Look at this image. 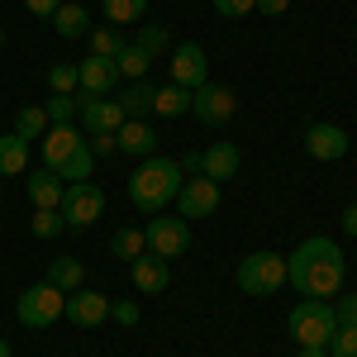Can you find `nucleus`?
<instances>
[{"instance_id": "423d86ee", "label": "nucleus", "mask_w": 357, "mask_h": 357, "mask_svg": "<svg viewBox=\"0 0 357 357\" xmlns=\"http://www.w3.org/2000/svg\"><path fill=\"white\" fill-rule=\"evenodd\" d=\"M62 220H67V229H91V224L105 215V191L96 186V181H77V186H67V195H62Z\"/></svg>"}, {"instance_id": "ddd939ff", "label": "nucleus", "mask_w": 357, "mask_h": 357, "mask_svg": "<svg viewBox=\"0 0 357 357\" xmlns=\"http://www.w3.org/2000/svg\"><path fill=\"white\" fill-rule=\"evenodd\" d=\"M67 319L77 324V329H96V324H105L110 319V296H100V291H72L67 296Z\"/></svg>"}, {"instance_id": "2f4dec72", "label": "nucleus", "mask_w": 357, "mask_h": 357, "mask_svg": "<svg viewBox=\"0 0 357 357\" xmlns=\"http://www.w3.org/2000/svg\"><path fill=\"white\" fill-rule=\"evenodd\" d=\"M29 229H33V238H57L67 229V220H62V210H33Z\"/></svg>"}, {"instance_id": "b1692460", "label": "nucleus", "mask_w": 357, "mask_h": 357, "mask_svg": "<svg viewBox=\"0 0 357 357\" xmlns=\"http://www.w3.org/2000/svg\"><path fill=\"white\" fill-rule=\"evenodd\" d=\"M48 281H53L57 291H82V281H86V267L77 262V257H53V267H48Z\"/></svg>"}, {"instance_id": "5701e85b", "label": "nucleus", "mask_w": 357, "mask_h": 357, "mask_svg": "<svg viewBox=\"0 0 357 357\" xmlns=\"http://www.w3.org/2000/svg\"><path fill=\"white\" fill-rule=\"evenodd\" d=\"M191 110V91L186 86H158V96H153V114H162V119H176V114Z\"/></svg>"}, {"instance_id": "f03ea898", "label": "nucleus", "mask_w": 357, "mask_h": 357, "mask_svg": "<svg viewBox=\"0 0 357 357\" xmlns=\"http://www.w3.org/2000/svg\"><path fill=\"white\" fill-rule=\"evenodd\" d=\"M181 162H172V158H143V167H138L134 176H129V200H134L143 215H162V205H172L176 200V191H181Z\"/></svg>"}, {"instance_id": "bb28decb", "label": "nucleus", "mask_w": 357, "mask_h": 357, "mask_svg": "<svg viewBox=\"0 0 357 357\" xmlns=\"http://www.w3.org/2000/svg\"><path fill=\"white\" fill-rule=\"evenodd\" d=\"M114 67H119V77H129V82H143L148 77V67H153V57L134 48V43H124V53L114 57Z\"/></svg>"}, {"instance_id": "dca6fc26", "label": "nucleus", "mask_w": 357, "mask_h": 357, "mask_svg": "<svg viewBox=\"0 0 357 357\" xmlns=\"http://www.w3.org/2000/svg\"><path fill=\"white\" fill-rule=\"evenodd\" d=\"M24 191H29V200H33V210H57L62 195H67V181L43 167V172H33V176L24 181Z\"/></svg>"}, {"instance_id": "aec40b11", "label": "nucleus", "mask_w": 357, "mask_h": 357, "mask_svg": "<svg viewBox=\"0 0 357 357\" xmlns=\"http://www.w3.org/2000/svg\"><path fill=\"white\" fill-rule=\"evenodd\" d=\"M29 167V138H20L15 129L0 134V176H20Z\"/></svg>"}, {"instance_id": "a18cd8bd", "label": "nucleus", "mask_w": 357, "mask_h": 357, "mask_svg": "<svg viewBox=\"0 0 357 357\" xmlns=\"http://www.w3.org/2000/svg\"><path fill=\"white\" fill-rule=\"evenodd\" d=\"M0 357H15V353H10V343H5V338H0Z\"/></svg>"}, {"instance_id": "473e14b6", "label": "nucleus", "mask_w": 357, "mask_h": 357, "mask_svg": "<svg viewBox=\"0 0 357 357\" xmlns=\"http://www.w3.org/2000/svg\"><path fill=\"white\" fill-rule=\"evenodd\" d=\"M86 38H91V53L96 57H119L124 53V38H119L114 29H91Z\"/></svg>"}, {"instance_id": "cd10ccee", "label": "nucleus", "mask_w": 357, "mask_h": 357, "mask_svg": "<svg viewBox=\"0 0 357 357\" xmlns=\"http://www.w3.org/2000/svg\"><path fill=\"white\" fill-rule=\"evenodd\" d=\"M77 86H82L77 62H53V67H48V91H53V96H77Z\"/></svg>"}, {"instance_id": "2eb2a0df", "label": "nucleus", "mask_w": 357, "mask_h": 357, "mask_svg": "<svg viewBox=\"0 0 357 357\" xmlns=\"http://www.w3.org/2000/svg\"><path fill=\"white\" fill-rule=\"evenodd\" d=\"M38 143H43V167H48V172H57V167L77 153V143H82V138H77V124H53V129L38 138Z\"/></svg>"}, {"instance_id": "a19ab883", "label": "nucleus", "mask_w": 357, "mask_h": 357, "mask_svg": "<svg viewBox=\"0 0 357 357\" xmlns=\"http://www.w3.org/2000/svg\"><path fill=\"white\" fill-rule=\"evenodd\" d=\"M181 172H191V176H205V158H200V153H186V158H181Z\"/></svg>"}, {"instance_id": "58836bf2", "label": "nucleus", "mask_w": 357, "mask_h": 357, "mask_svg": "<svg viewBox=\"0 0 357 357\" xmlns=\"http://www.w3.org/2000/svg\"><path fill=\"white\" fill-rule=\"evenodd\" d=\"M86 148H91L96 158H110V153L119 148V143H114V134H91V143H86Z\"/></svg>"}, {"instance_id": "37998d69", "label": "nucleus", "mask_w": 357, "mask_h": 357, "mask_svg": "<svg viewBox=\"0 0 357 357\" xmlns=\"http://www.w3.org/2000/svg\"><path fill=\"white\" fill-rule=\"evenodd\" d=\"M343 234H353V238H357V205L343 210Z\"/></svg>"}, {"instance_id": "393cba45", "label": "nucleus", "mask_w": 357, "mask_h": 357, "mask_svg": "<svg viewBox=\"0 0 357 357\" xmlns=\"http://www.w3.org/2000/svg\"><path fill=\"white\" fill-rule=\"evenodd\" d=\"M48 129H53V119H48V110H43V105H24V110L15 114V134L29 138V143H38Z\"/></svg>"}, {"instance_id": "1a4fd4ad", "label": "nucleus", "mask_w": 357, "mask_h": 357, "mask_svg": "<svg viewBox=\"0 0 357 357\" xmlns=\"http://www.w3.org/2000/svg\"><path fill=\"white\" fill-rule=\"evenodd\" d=\"M234 110H238V100H234L229 86H210L205 82L200 91H191V114L200 119V124H229Z\"/></svg>"}, {"instance_id": "20e7f679", "label": "nucleus", "mask_w": 357, "mask_h": 357, "mask_svg": "<svg viewBox=\"0 0 357 357\" xmlns=\"http://www.w3.org/2000/svg\"><path fill=\"white\" fill-rule=\"evenodd\" d=\"M338 329V319H333V305L329 301H310L305 296L296 310H291V333H296V343L301 348H324Z\"/></svg>"}, {"instance_id": "39448f33", "label": "nucleus", "mask_w": 357, "mask_h": 357, "mask_svg": "<svg viewBox=\"0 0 357 357\" xmlns=\"http://www.w3.org/2000/svg\"><path fill=\"white\" fill-rule=\"evenodd\" d=\"M286 286V257L281 252H252L238 262V291L248 296H272Z\"/></svg>"}, {"instance_id": "f257e3e1", "label": "nucleus", "mask_w": 357, "mask_h": 357, "mask_svg": "<svg viewBox=\"0 0 357 357\" xmlns=\"http://www.w3.org/2000/svg\"><path fill=\"white\" fill-rule=\"evenodd\" d=\"M343 272H348V262H343V248L333 243V238H305L291 257H286V281L310 296V301H329L343 291Z\"/></svg>"}, {"instance_id": "72a5a7b5", "label": "nucleus", "mask_w": 357, "mask_h": 357, "mask_svg": "<svg viewBox=\"0 0 357 357\" xmlns=\"http://www.w3.org/2000/svg\"><path fill=\"white\" fill-rule=\"evenodd\" d=\"M324 348H329V357H357V329L353 324H338Z\"/></svg>"}, {"instance_id": "ea45409f", "label": "nucleus", "mask_w": 357, "mask_h": 357, "mask_svg": "<svg viewBox=\"0 0 357 357\" xmlns=\"http://www.w3.org/2000/svg\"><path fill=\"white\" fill-rule=\"evenodd\" d=\"M57 5H62V0H24V10H29V15H38V20H53Z\"/></svg>"}, {"instance_id": "412c9836", "label": "nucleus", "mask_w": 357, "mask_h": 357, "mask_svg": "<svg viewBox=\"0 0 357 357\" xmlns=\"http://www.w3.org/2000/svg\"><path fill=\"white\" fill-rule=\"evenodd\" d=\"M53 29L62 33V38H86L91 33V15H86V5L77 0V5H57V15H53Z\"/></svg>"}, {"instance_id": "c85d7f7f", "label": "nucleus", "mask_w": 357, "mask_h": 357, "mask_svg": "<svg viewBox=\"0 0 357 357\" xmlns=\"http://www.w3.org/2000/svg\"><path fill=\"white\" fill-rule=\"evenodd\" d=\"M143 229H114V238H110V252L114 257H124V262H134V257H143Z\"/></svg>"}, {"instance_id": "9d476101", "label": "nucleus", "mask_w": 357, "mask_h": 357, "mask_svg": "<svg viewBox=\"0 0 357 357\" xmlns=\"http://www.w3.org/2000/svg\"><path fill=\"white\" fill-rule=\"evenodd\" d=\"M205 82H210V62H205V48H200V43H176V48H172V86L200 91Z\"/></svg>"}, {"instance_id": "c03bdc74", "label": "nucleus", "mask_w": 357, "mask_h": 357, "mask_svg": "<svg viewBox=\"0 0 357 357\" xmlns=\"http://www.w3.org/2000/svg\"><path fill=\"white\" fill-rule=\"evenodd\" d=\"M301 357H329V348H301Z\"/></svg>"}, {"instance_id": "f8f14e48", "label": "nucleus", "mask_w": 357, "mask_h": 357, "mask_svg": "<svg viewBox=\"0 0 357 357\" xmlns=\"http://www.w3.org/2000/svg\"><path fill=\"white\" fill-rule=\"evenodd\" d=\"M305 153L314 162H343L348 158V134L338 124H310L305 129Z\"/></svg>"}, {"instance_id": "79ce46f5", "label": "nucleus", "mask_w": 357, "mask_h": 357, "mask_svg": "<svg viewBox=\"0 0 357 357\" xmlns=\"http://www.w3.org/2000/svg\"><path fill=\"white\" fill-rule=\"evenodd\" d=\"M286 5L291 0H252V10H262V15H286Z\"/></svg>"}, {"instance_id": "4be33fe9", "label": "nucleus", "mask_w": 357, "mask_h": 357, "mask_svg": "<svg viewBox=\"0 0 357 357\" xmlns=\"http://www.w3.org/2000/svg\"><path fill=\"white\" fill-rule=\"evenodd\" d=\"M153 96H158V86H148V82H134L129 91H119L114 100H119V110H124V119H143V114L153 110Z\"/></svg>"}, {"instance_id": "9b49d317", "label": "nucleus", "mask_w": 357, "mask_h": 357, "mask_svg": "<svg viewBox=\"0 0 357 357\" xmlns=\"http://www.w3.org/2000/svg\"><path fill=\"white\" fill-rule=\"evenodd\" d=\"M77 110H82L86 134H119V124H124L119 100H105V96H86V91H77Z\"/></svg>"}, {"instance_id": "f3484780", "label": "nucleus", "mask_w": 357, "mask_h": 357, "mask_svg": "<svg viewBox=\"0 0 357 357\" xmlns=\"http://www.w3.org/2000/svg\"><path fill=\"white\" fill-rule=\"evenodd\" d=\"M129 267H134V286L143 291V296H162L167 286H172V272H167V262H162V257H153V252L134 257Z\"/></svg>"}, {"instance_id": "a211bd4d", "label": "nucleus", "mask_w": 357, "mask_h": 357, "mask_svg": "<svg viewBox=\"0 0 357 357\" xmlns=\"http://www.w3.org/2000/svg\"><path fill=\"white\" fill-rule=\"evenodd\" d=\"M119 153H134V158H153V148H158V134H153V124H143V119H124L119 124Z\"/></svg>"}, {"instance_id": "4468645a", "label": "nucleus", "mask_w": 357, "mask_h": 357, "mask_svg": "<svg viewBox=\"0 0 357 357\" xmlns=\"http://www.w3.org/2000/svg\"><path fill=\"white\" fill-rule=\"evenodd\" d=\"M77 77H82V86L77 91H86V96H105V91H114V77H119V67H114V57H82L77 62Z\"/></svg>"}, {"instance_id": "0eeeda50", "label": "nucleus", "mask_w": 357, "mask_h": 357, "mask_svg": "<svg viewBox=\"0 0 357 357\" xmlns=\"http://www.w3.org/2000/svg\"><path fill=\"white\" fill-rule=\"evenodd\" d=\"M143 243L153 248V257H181V252H186V248H191V224L181 220V215H172V220H167V215H153V220H148V229H143Z\"/></svg>"}, {"instance_id": "49530a36", "label": "nucleus", "mask_w": 357, "mask_h": 357, "mask_svg": "<svg viewBox=\"0 0 357 357\" xmlns=\"http://www.w3.org/2000/svg\"><path fill=\"white\" fill-rule=\"evenodd\" d=\"M0 48H5V29H0Z\"/></svg>"}, {"instance_id": "c9c22d12", "label": "nucleus", "mask_w": 357, "mask_h": 357, "mask_svg": "<svg viewBox=\"0 0 357 357\" xmlns=\"http://www.w3.org/2000/svg\"><path fill=\"white\" fill-rule=\"evenodd\" d=\"M333 319H338V324H353V329H357V296H343V301L333 305Z\"/></svg>"}, {"instance_id": "6ab92c4d", "label": "nucleus", "mask_w": 357, "mask_h": 357, "mask_svg": "<svg viewBox=\"0 0 357 357\" xmlns=\"http://www.w3.org/2000/svg\"><path fill=\"white\" fill-rule=\"evenodd\" d=\"M200 158H205V176H210V181H229V176L243 167V153H238L234 143H215V148H205Z\"/></svg>"}, {"instance_id": "7ed1b4c3", "label": "nucleus", "mask_w": 357, "mask_h": 357, "mask_svg": "<svg viewBox=\"0 0 357 357\" xmlns=\"http://www.w3.org/2000/svg\"><path fill=\"white\" fill-rule=\"evenodd\" d=\"M15 314H20L24 329H48V324H57L67 314V291H57L53 281H38V286H29L20 296Z\"/></svg>"}, {"instance_id": "7c9ffc66", "label": "nucleus", "mask_w": 357, "mask_h": 357, "mask_svg": "<svg viewBox=\"0 0 357 357\" xmlns=\"http://www.w3.org/2000/svg\"><path fill=\"white\" fill-rule=\"evenodd\" d=\"M134 48H143L148 57L167 53V48H172V33H167V24H143V29H138V43H134Z\"/></svg>"}, {"instance_id": "4c0bfd02", "label": "nucleus", "mask_w": 357, "mask_h": 357, "mask_svg": "<svg viewBox=\"0 0 357 357\" xmlns=\"http://www.w3.org/2000/svg\"><path fill=\"white\" fill-rule=\"evenodd\" d=\"M114 319H119L124 329H134V324L143 319V314H138V305H134V301H119V305H114Z\"/></svg>"}, {"instance_id": "e433bc0d", "label": "nucleus", "mask_w": 357, "mask_h": 357, "mask_svg": "<svg viewBox=\"0 0 357 357\" xmlns=\"http://www.w3.org/2000/svg\"><path fill=\"white\" fill-rule=\"evenodd\" d=\"M215 10H220L224 20H238V15L252 10V0H215Z\"/></svg>"}, {"instance_id": "f704fd0d", "label": "nucleus", "mask_w": 357, "mask_h": 357, "mask_svg": "<svg viewBox=\"0 0 357 357\" xmlns=\"http://www.w3.org/2000/svg\"><path fill=\"white\" fill-rule=\"evenodd\" d=\"M43 110H48L53 124H77V114H82V110H77V96H53Z\"/></svg>"}, {"instance_id": "6e6552de", "label": "nucleus", "mask_w": 357, "mask_h": 357, "mask_svg": "<svg viewBox=\"0 0 357 357\" xmlns=\"http://www.w3.org/2000/svg\"><path fill=\"white\" fill-rule=\"evenodd\" d=\"M215 210H220V181H210V176L181 181V191H176V215L181 220H205Z\"/></svg>"}, {"instance_id": "c756f323", "label": "nucleus", "mask_w": 357, "mask_h": 357, "mask_svg": "<svg viewBox=\"0 0 357 357\" xmlns=\"http://www.w3.org/2000/svg\"><path fill=\"white\" fill-rule=\"evenodd\" d=\"M105 5V20L110 24H134L143 20V10H148V0H100Z\"/></svg>"}, {"instance_id": "a878e982", "label": "nucleus", "mask_w": 357, "mask_h": 357, "mask_svg": "<svg viewBox=\"0 0 357 357\" xmlns=\"http://www.w3.org/2000/svg\"><path fill=\"white\" fill-rule=\"evenodd\" d=\"M91 167H96V153H91L86 143H77V153L57 167V176H62L67 186H77V181H91Z\"/></svg>"}]
</instances>
